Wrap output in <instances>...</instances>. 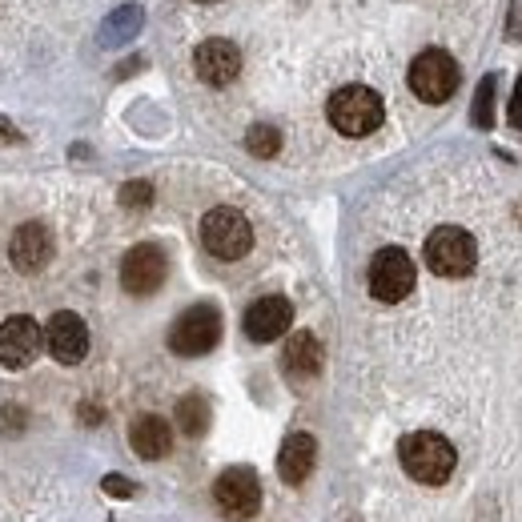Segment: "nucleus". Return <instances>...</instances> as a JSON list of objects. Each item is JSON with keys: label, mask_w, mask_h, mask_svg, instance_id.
<instances>
[{"label": "nucleus", "mask_w": 522, "mask_h": 522, "mask_svg": "<svg viewBox=\"0 0 522 522\" xmlns=\"http://www.w3.org/2000/svg\"><path fill=\"white\" fill-rule=\"evenodd\" d=\"M398 462H402V470L414 482L442 486L454 474V466H458V450L442 434H434V430H414V434H406L398 442Z\"/></svg>", "instance_id": "obj_1"}, {"label": "nucleus", "mask_w": 522, "mask_h": 522, "mask_svg": "<svg viewBox=\"0 0 522 522\" xmlns=\"http://www.w3.org/2000/svg\"><path fill=\"white\" fill-rule=\"evenodd\" d=\"M330 125L346 137H366L382 125V97L366 85H346L330 97Z\"/></svg>", "instance_id": "obj_2"}, {"label": "nucleus", "mask_w": 522, "mask_h": 522, "mask_svg": "<svg viewBox=\"0 0 522 522\" xmlns=\"http://www.w3.org/2000/svg\"><path fill=\"white\" fill-rule=\"evenodd\" d=\"M201 245L217 257V261H237L249 253L253 245V229L245 221L241 209H229V205H217L201 217Z\"/></svg>", "instance_id": "obj_3"}, {"label": "nucleus", "mask_w": 522, "mask_h": 522, "mask_svg": "<svg viewBox=\"0 0 522 522\" xmlns=\"http://www.w3.org/2000/svg\"><path fill=\"white\" fill-rule=\"evenodd\" d=\"M478 261V245L466 229L458 225H442L426 237V266L438 274V278H466Z\"/></svg>", "instance_id": "obj_4"}, {"label": "nucleus", "mask_w": 522, "mask_h": 522, "mask_svg": "<svg viewBox=\"0 0 522 522\" xmlns=\"http://www.w3.org/2000/svg\"><path fill=\"white\" fill-rule=\"evenodd\" d=\"M458 61L450 57V53H442V49H426V53H418L414 57V65H410V89L426 101V105H442V101H450L454 97V89H458Z\"/></svg>", "instance_id": "obj_5"}, {"label": "nucleus", "mask_w": 522, "mask_h": 522, "mask_svg": "<svg viewBox=\"0 0 522 522\" xmlns=\"http://www.w3.org/2000/svg\"><path fill=\"white\" fill-rule=\"evenodd\" d=\"M221 342V314L213 306H189L169 326V350L181 358H201Z\"/></svg>", "instance_id": "obj_6"}, {"label": "nucleus", "mask_w": 522, "mask_h": 522, "mask_svg": "<svg viewBox=\"0 0 522 522\" xmlns=\"http://www.w3.org/2000/svg\"><path fill=\"white\" fill-rule=\"evenodd\" d=\"M165 278H169V257H165L161 245L145 241V245H133L125 253V261H121V286H125V294L149 298V294H157L165 286Z\"/></svg>", "instance_id": "obj_7"}, {"label": "nucleus", "mask_w": 522, "mask_h": 522, "mask_svg": "<svg viewBox=\"0 0 522 522\" xmlns=\"http://www.w3.org/2000/svg\"><path fill=\"white\" fill-rule=\"evenodd\" d=\"M414 290V261L406 249L386 245L370 261V294L378 302H402Z\"/></svg>", "instance_id": "obj_8"}, {"label": "nucleus", "mask_w": 522, "mask_h": 522, "mask_svg": "<svg viewBox=\"0 0 522 522\" xmlns=\"http://www.w3.org/2000/svg\"><path fill=\"white\" fill-rule=\"evenodd\" d=\"M213 502L229 522H245L261 506V482L249 466H233L213 482Z\"/></svg>", "instance_id": "obj_9"}, {"label": "nucleus", "mask_w": 522, "mask_h": 522, "mask_svg": "<svg viewBox=\"0 0 522 522\" xmlns=\"http://www.w3.org/2000/svg\"><path fill=\"white\" fill-rule=\"evenodd\" d=\"M41 346H45V330L25 314H17L0 326V366L21 370L41 354Z\"/></svg>", "instance_id": "obj_10"}, {"label": "nucleus", "mask_w": 522, "mask_h": 522, "mask_svg": "<svg viewBox=\"0 0 522 522\" xmlns=\"http://www.w3.org/2000/svg\"><path fill=\"white\" fill-rule=\"evenodd\" d=\"M45 346H49V354H53L57 362L77 366V362L89 354V326H85L77 314L61 310V314H53L49 326H45Z\"/></svg>", "instance_id": "obj_11"}, {"label": "nucleus", "mask_w": 522, "mask_h": 522, "mask_svg": "<svg viewBox=\"0 0 522 522\" xmlns=\"http://www.w3.org/2000/svg\"><path fill=\"white\" fill-rule=\"evenodd\" d=\"M290 322H294V306H290L286 298H278V294L257 298V302L245 310V318H241V326H245V334H249L253 342H278V338L290 330Z\"/></svg>", "instance_id": "obj_12"}, {"label": "nucleus", "mask_w": 522, "mask_h": 522, "mask_svg": "<svg viewBox=\"0 0 522 522\" xmlns=\"http://www.w3.org/2000/svg\"><path fill=\"white\" fill-rule=\"evenodd\" d=\"M9 257L21 274H37L45 270V261L53 257V237L41 221H25L17 233H13V245H9Z\"/></svg>", "instance_id": "obj_13"}, {"label": "nucleus", "mask_w": 522, "mask_h": 522, "mask_svg": "<svg viewBox=\"0 0 522 522\" xmlns=\"http://www.w3.org/2000/svg\"><path fill=\"white\" fill-rule=\"evenodd\" d=\"M193 65H197V77H201L205 85L221 89V85H229V81L241 73V53H237V45H229V41H205V45H197Z\"/></svg>", "instance_id": "obj_14"}, {"label": "nucleus", "mask_w": 522, "mask_h": 522, "mask_svg": "<svg viewBox=\"0 0 522 522\" xmlns=\"http://www.w3.org/2000/svg\"><path fill=\"white\" fill-rule=\"evenodd\" d=\"M314 462H318V442H314V434H290L286 442H282V450H278V474H282V482H290V486H302L310 474H314Z\"/></svg>", "instance_id": "obj_15"}, {"label": "nucleus", "mask_w": 522, "mask_h": 522, "mask_svg": "<svg viewBox=\"0 0 522 522\" xmlns=\"http://www.w3.org/2000/svg\"><path fill=\"white\" fill-rule=\"evenodd\" d=\"M129 442H133V454H137V458L157 462V458L169 454V446H173V430H169L165 418L145 414V418H137V422L129 426Z\"/></svg>", "instance_id": "obj_16"}, {"label": "nucleus", "mask_w": 522, "mask_h": 522, "mask_svg": "<svg viewBox=\"0 0 522 522\" xmlns=\"http://www.w3.org/2000/svg\"><path fill=\"white\" fill-rule=\"evenodd\" d=\"M282 362H286V370H290L294 378H314V374L322 370L326 354H322V342H318L310 330H298V334H290Z\"/></svg>", "instance_id": "obj_17"}, {"label": "nucleus", "mask_w": 522, "mask_h": 522, "mask_svg": "<svg viewBox=\"0 0 522 522\" xmlns=\"http://www.w3.org/2000/svg\"><path fill=\"white\" fill-rule=\"evenodd\" d=\"M145 25V9L141 5H121L117 13H109V21L101 25V45L113 49V45H129Z\"/></svg>", "instance_id": "obj_18"}, {"label": "nucleus", "mask_w": 522, "mask_h": 522, "mask_svg": "<svg viewBox=\"0 0 522 522\" xmlns=\"http://www.w3.org/2000/svg\"><path fill=\"white\" fill-rule=\"evenodd\" d=\"M177 426H181V434L201 438V434L209 430V402H205L201 394H185V398L177 402Z\"/></svg>", "instance_id": "obj_19"}, {"label": "nucleus", "mask_w": 522, "mask_h": 522, "mask_svg": "<svg viewBox=\"0 0 522 522\" xmlns=\"http://www.w3.org/2000/svg\"><path fill=\"white\" fill-rule=\"evenodd\" d=\"M245 149H249L253 157H274V153L282 149V133H278L274 125H253V129L245 133Z\"/></svg>", "instance_id": "obj_20"}, {"label": "nucleus", "mask_w": 522, "mask_h": 522, "mask_svg": "<svg viewBox=\"0 0 522 522\" xmlns=\"http://www.w3.org/2000/svg\"><path fill=\"white\" fill-rule=\"evenodd\" d=\"M470 121H474L478 129H490V125H494V77H482V85H478V93H474Z\"/></svg>", "instance_id": "obj_21"}, {"label": "nucleus", "mask_w": 522, "mask_h": 522, "mask_svg": "<svg viewBox=\"0 0 522 522\" xmlns=\"http://www.w3.org/2000/svg\"><path fill=\"white\" fill-rule=\"evenodd\" d=\"M153 201V185L149 181H129V185H121V205L125 209H145Z\"/></svg>", "instance_id": "obj_22"}, {"label": "nucleus", "mask_w": 522, "mask_h": 522, "mask_svg": "<svg viewBox=\"0 0 522 522\" xmlns=\"http://www.w3.org/2000/svg\"><path fill=\"white\" fill-rule=\"evenodd\" d=\"M506 121H510L514 129H522V77H518L514 97H510V105H506Z\"/></svg>", "instance_id": "obj_23"}, {"label": "nucleus", "mask_w": 522, "mask_h": 522, "mask_svg": "<svg viewBox=\"0 0 522 522\" xmlns=\"http://www.w3.org/2000/svg\"><path fill=\"white\" fill-rule=\"evenodd\" d=\"M105 490H109V494H121V498H129L137 486H133V482H125V478H117V474H109V478H105Z\"/></svg>", "instance_id": "obj_24"}, {"label": "nucleus", "mask_w": 522, "mask_h": 522, "mask_svg": "<svg viewBox=\"0 0 522 522\" xmlns=\"http://www.w3.org/2000/svg\"><path fill=\"white\" fill-rule=\"evenodd\" d=\"M0 137H5V141H17L21 133L13 129V121H5V117H0Z\"/></svg>", "instance_id": "obj_25"}, {"label": "nucleus", "mask_w": 522, "mask_h": 522, "mask_svg": "<svg viewBox=\"0 0 522 522\" xmlns=\"http://www.w3.org/2000/svg\"><path fill=\"white\" fill-rule=\"evenodd\" d=\"M201 5H209V0H201Z\"/></svg>", "instance_id": "obj_26"}]
</instances>
